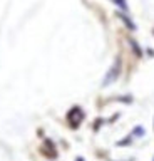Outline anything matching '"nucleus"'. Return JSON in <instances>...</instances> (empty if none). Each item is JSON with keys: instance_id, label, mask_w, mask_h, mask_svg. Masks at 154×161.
Returning <instances> with one entry per match:
<instances>
[{"instance_id": "nucleus-1", "label": "nucleus", "mask_w": 154, "mask_h": 161, "mask_svg": "<svg viewBox=\"0 0 154 161\" xmlns=\"http://www.w3.org/2000/svg\"><path fill=\"white\" fill-rule=\"evenodd\" d=\"M119 65H121V62H119V60H117V62H116V64H114V67L111 69V72H109V74L106 75V82H104V84H111V82H112V80H114V79H116V77H117V74H119V70H121V67H119Z\"/></svg>"}]
</instances>
